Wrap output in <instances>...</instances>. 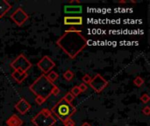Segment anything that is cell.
I'll return each instance as SVG.
<instances>
[{"mask_svg": "<svg viewBox=\"0 0 150 126\" xmlns=\"http://www.w3.org/2000/svg\"><path fill=\"white\" fill-rule=\"evenodd\" d=\"M46 77H47V79L50 82L54 83V82L59 78V75H58V74H57L56 72H54V71H50L48 74L46 75Z\"/></svg>", "mask_w": 150, "mask_h": 126, "instance_id": "15", "label": "cell"}, {"mask_svg": "<svg viewBox=\"0 0 150 126\" xmlns=\"http://www.w3.org/2000/svg\"><path fill=\"white\" fill-rule=\"evenodd\" d=\"M63 99H64V101L65 102H67L68 103H73V101L75 100V97L73 96V95L70 93V92H68L63 97H62Z\"/></svg>", "mask_w": 150, "mask_h": 126, "instance_id": "18", "label": "cell"}, {"mask_svg": "<svg viewBox=\"0 0 150 126\" xmlns=\"http://www.w3.org/2000/svg\"><path fill=\"white\" fill-rule=\"evenodd\" d=\"M70 93L73 95V96L74 97H76V96H78L79 95H80V90H79V89H78V87L77 86H75V87H73L72 89H71V90H70Z\"/></svg>", "mask_w": 150, "mask_h": 126, "instance_id": "19", "label": "cell"}, {"mask_svg": "<svg viewBox=\"0 0 150 126\" xmlns=\"http://www.w3.org/2000/svg\"><path fill=\"white\" fill-rule=\"evenodd\" d=\"M64 25H82L83 19L81 16H65L64 18Z\"/></svg>", "mask_w": 150, "mask_h": 126, "instance_id": "10", "label": "cell"}, {"mask_svg": "<svg viewBox=\"0 0 150 126\" xmlns=\"http://www.w3.org/2000/svg\"><path fill=\"white\" fill-rule=\"evenodd\" d=\"M144 82H145L144 79H143L142 77H141V76H137V77L134 80V84L136 87H138V88L142 87V86L144 84Z\"/></svg>", "mask_w": 150, "mask_h": 126, "instance_id": "17", "label": "cell"}, {"mask_svg": "<svg viewBox=\"0 0 150 126\" xmlns=\"http://www.w3.org/2000/svg\"><path fill=\"white\" fill-rule=\"evenodd\" d=\"M142 113L146 116H149L150 115V108L149 106H145L143 109H142Z\"/></svg>", "mask_w": 150, "mask_h": 126, "instance_id": "25", "label": "cell"}, {"mask_svg": "<svg viewBox=\"0 0 150 126\" xmlns=\"http://www.w3.org/2000/svg\"><path fill=\"white\" fill-rule=\"evenodd\" d=\"M78 87V89H79V90H80V92L82 93V92H85V91H87L88 90V86L86 85V84H84V83H81L79 86H77Z\"/></svg>", "mask_w": 150, "mask_h": 126, "instance_id": "23", "label": "cell"}, {"mask_svg": "<svg viewBox=\"0 0 150 126\" xmlns=\"http://www.w3.org/2000/svg\"><path fill=\"white\" fill-rule=\"evenodd\" d=\"M29 89L36 96L42 97L46 101L50 96H57L60 93V89L54 84L50 82L45 75L39 76L30 86Z\"/></svg>", "mask_w": 150, "mask_h": 126, "instance_id": "2", "label": "cell"}, {"mask_svg": "<svg viewBox=\"0 0 150 126\" xmlns=\"http://www.w3.org/2000/svg\"><path fill=\"white\" fill-rule=\"evenodd\" d=\"M52 114H54L62 123L71 118L76 112V108L72 103H68L62 98L50 111Z\"/></svg>", "mask_w": 150, "mask_h": 126, "instance_id": "3", "label": "cell"}, {"mask_svg": "<svg viewBox=\"0 0 150 126\" xmlns=\"http://www.w3.org/2000/svg\"><path fill=\"white\" fill-rule=\"evenodd\" d=\"M119 3H120V4H126V3H127V1H120Z\"/></svg>", "mask_w": 150, "mask_h": 126, "instance_id": "27", "label": "cell"}, {"mask_svg": "<svg viewBox=\"0 0 150 126\" xmlns=\"http://www.w3.org/2000/svg\"><path fill=\"white\" fill-rule=\"evenodd\" d=\"M91 77L89 75H83V83H84V84H90V82H91Z\"/></svg>", "mask_w": 150, "mask_h": 126, "instance_id": "22", "label": "cell"}, {"mask_svg": "<svg viewBox=\"0 0 150 126\" xmlns=\"http://www.w3.org/2000/svg\"><path fill=\"white\" fill-rule=\"evenodd\" d=\"M37 67L43 73V75H46L55 67V63L49 56L45 55L38 61Z\"/></svg>", "mask_w": 150, "mask_h": 126, "instance_id": "7", "label": "cell"}, {"mask_svg": "<svg viewBox=\"0 0 150 126\" xmlns=\"http://www.w3.org/2000/svg\"><path fill=\"white\" fill-rule=\"evenodd\" d=\"M83 11L81 5H65L64 12L66 14H80Z\"/></svg>", "mask_w": 150, "mask_h": 126, "instance_id": "11", "label": "cell"}, {"mask_svg": "<svg viewBox=\"0 0 150 126\" xmlns=\"http://www.w3.org/2000/svg\"><path fill=\"white\" fill-rule=\"evenodd\" d=\"M150 97L148 94H143L142 96H141V101L143 103H148L149 102Z\"/></svg>", "mask_w": 150, "mask_h": 126, "instance_id": "20", "label": "cell"}, {"mask_svg": "<svg viewBox=\"0 0 150 126\" xmlns=\"http://www.w3.org/2000/svg\"><path fill=\"white\" fill-rule=\"evenodd\" d=\"M45 102H46V100H45V99H43L42 97L36 96V98H35V103H36L38 105H41V104H43Z\"/></svg>", "mask_w": 150, "mask_h": 126, "instance_id": "24", "label": "cell"}, {"mask_svg": "<svg viewBox=\"0 0 150 126\" xmlns=\"http://www.w3.org/2000/svg\"><path fill=\"white\" fill-rule=\"evenodd\" d=\"M28 18H29V15L21 7L17 8L11 15V19L18 26L23 25Z\"/></svg>", "mask_w": 150, "mask_h": 126, "instance_id": "8", "label": "cell"}, {"mask_svg": "<svg viewBox=\"0 0 150 126\" xmlns=\"http://www.w3.org/2000/svg\"><path fill=\"white\" fill-rule=\"evenodd\" d=\"M11 9V4L6 0H0V18H3L10 10Z\"/></svg>", "mask_w": 150, "mask_h": 126, "instance_id": "14", "label": "cell"}, {"mask_svg": "<svg viewBox=\"0 0 150 126\" xmlns=\"http://www.w3.org/2000/svg\"><path fill=\"white\" fill-rule=\"evenodd\" d=\"M27 76H28V74H27V73H21V72L16 71V70H14V71L11 73V77H12L13 80H14L17 83H18V84L22 83V82L26 79Z\"/></svg>", "mask_w": 150, "mask_h": 126, "instance_id": "13", "label": "cell"}, {"mask_svg": "<svg viewBox=\"0 0 150 126\" xmlns=\"http://www.w3.org/2000/svg\"><path fill=\"white\" fill-rule=\"evenodd\" d=\"M6 125L7 126H22L23 121L20 119L18 116L13 114L6 120Z\"/></svg>", "mask_w": 150, "mask_h": 126, "instance_id": "12", "label": "cell"}, {"mask_svg": "<svg viewBox=\"0 0 150 126\" xmlns=\"http://www.w3.org/2000/svg\"><path fill=\"white\" fill-rule=\"evenodd\" d=\"M74 76H75L74 73H73L71 70H69V69H68L66 72L63 73V78H64L67 82H71V81L73 80Z\"/></svg>", "mask_w": 150, "mask_h": 126, "instance_id": "16", "label": "cell"}, {"mask_svg": "<svg viewBox=\"0 0 150 126\" xmlns=\"http://www.w3.org/2000/svg\"><path fill=\"white\" fill-rule=\"evenodd\" d=\"M87 43V39L80 30L66 31L56 41V45L70 59H76L85 48Z\"/></svg>", "mask_w": 150, "mask_h": 126, "instance_id": "1", "label": "cell"}, {"mask_svg": "<svg viewBox=\"0 0 150 126\" xmlns=\"http://www.w3.org/2000/svg\"><path fill=\"white\" fill-rule=\"evenodd\" d=\"M108 85L109 82L100 74H97L93 78H91L90 82V86L96 93H101Z\"/></svg>", "mask_w": 150, "mask_h": 126, "instance_id": "6", "label": "cell"}, {"mask_svg": "<svg viewBox=\"0 0 150 126\" xmlns=\"http://www.w3.org/2000/svg\"><path fill=\"white\" fill-rule=\"evenodd\" d=\"M63 125H64V126H76V122H75L72 118H69V119H68L67 121H65V122L63 123Z\"/></svg>", "mask_w": 150, "mask_h": 126, "instance_id": "21", "label": "cell"}, {"mask_svg": "<svg viewBox=\"0 0 150 126\" xmlns=\"http://www.w3.org/2000/svg\"><path fill=\"white\" fill-rule=\"evenodd\" d=\"M32 123L35 126H53L56 123V118L53 116L50 110L45 108L32 119Z\"/></svg>", "mask_w": 150, "mask_h": 126, "instance_id": "4", "label": "cell"}, {"mask_svg": "<svg viewBox=\"0 0 150 126\" xmlns=\"http://www.w3.org/2000/svg\"><path fill=\"white\" fill-rule=\"evenodd\" d=\"M81 126H91V125L90 124H88V123H83V124Z\"/></svg>", "mask_w": 150, "mask_h": 126, "instance_id": "26", "label": "cell"}, {"mask_svg": "<svg viewBox=\"0 0 150 126\" xmlns=\"http://www.w3.org/2000/svg\"><path fill=\"white\" fill-rule=\"evenodd\" d=\"M11 68L16 71L21 73H27V71L32 68V63L27 60V58L23 54H19L11 63L10 64Z\"/></svg>", "mask_w": 150, "mask_h": 126, "instance_id": "5", "label": "cell"}, {"mask_svg": "<svg viewBox=\"0 0 150 126\" xmlns=\"http://www.w3.org/2000/svg\"><path fill=\"white\" fill-rule=\"evenodd\" d=\"M15 110L20 114V115H25L32 108L31 104L25 99V98H21L14 106Z\"/></svg>", "mask_w": 150, "mask_h": 126, "instance_id": "9", "label": "cell"}]
</instances>
